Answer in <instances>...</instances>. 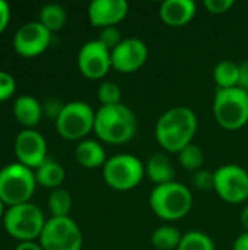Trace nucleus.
<instances>
[{"label": "nucleus", "mask_w": 248, "mask_h": 250, "mask_svg": "<svg viewBox=\"0 0 248 250\" xmlns=\"http://www.w3.org/2000/svg\"><path fill=\"white\" fill-rule=\"evenodd\" d=\"M197 126L196 113L186 105H177L161 114L155 126V138L164 151L178 154L193 144Z\"/></svg>", "instance_id": "f257e3e1"}, {"label": "nucleus", "mask_w": 248, "mask_h": 250, "mask_svg": "<svg viewBox=\"0 0 248 250\" xmlns=\"http://www.w3.org/2000/svg\"><path fill=\"white\" fill-rule=\"evenodd\" d=\"M94 132L98 141L107 145H124L134 138L137 132V119L123 103L101 105L95 113Z\"/></svg>", "instance_id": "f03ea898"}, {"label": "nucleus", "mask_w": 248, "mask_h": 250, "mask_svg": "<svg viewBox=\"0 0 248 250\" xmlns=\"http://www.w3.org/2000/svg\"><path fill=\"white\" fill-rule=\"evenodd\" d=\"M149 207L159 220L174 223L183 220L191 211L193 193L180 182L155 186L149 195Z\"/></svg>", "instance_id": "7ed1b4c3"}, {"label": "nucleus", "mask_w": 248, "mask_h": 250, "mask_svg": "<svg viewBox=\"0 0 248 250\" xmlns=\"http://www.w3.org/2000/svg\"><path fill=\"white\" fill-rule=\"evenodd\" d=\"M212 111L216 123L225 130H240L248 123V92L243 88L218 89Z\"/></svg>", "instance_id": "20e7f679"}, {"label": "nucleus", "mask_w": 248, "mask_h": 250, "mask_svg": "<svg viewBox=\"0 0 248 250\" xmlns=\"http://www.w3.org/2000/svg\"><path fill=\"white\" fill-rule=\"evenodd\" d=\"M35 189L37 180L34 170L20 163L7 164L0 170V199L9 208L31 202Z\"/></svg>", "instance_id": "39448f33"}, {"label": "nucleus", "mask_w": 248, "mask_h": 250, "mask_svg": "<svg viewBox=\"0 0 248 250\" xmlns=\"http://www.w3.org/2000/svg\"><path fill=\"white\" fill-rule=\"evenodd\" d=\"M145 176V164L132 154L113 155L102 167L104 182L115 192H129L136 189Z\"/></svg>", "instance_id": "423d86ee"}, {"label": "nucleus", "mask_w": 248, "mask_h": 250, "mask_svg": "<svg viewBox=\"0 0 248 250\" xmlns=\"http://www.w3.org/2000/svg\"><path fill=\"white\" fill-rule=\"evenodd\" d=\"M45 223L42 211L31 202L10 207L3 217L4 230L9 236L19 240V243L39 239Z\"/></svg>", "instance_id": "0eeeda50"}, {"label": "nucleus", "mask_w": 248, "mask_h": 250, "mask_svg": "<svg viewBox=\"0 0 248 250\" xmlns=\"http://www.w3.org/2000/svg\"><path fill=\"white\" fill-rule=\"evenodd\" d=\"M95 110L85 101H70L63 105L56 119L57 133L66 141H83L94 132Z\"/></svg>", "instance_id": "6e6552de"}, {"label": "nucleus", "mask_w": 248, "mask_h": 250, "mask_svg": "<svg viewBox=\"0 0 248 250\" xmlns=\"http://www.w3.org/2000/svg\"><path fill=\"white\" fill-rule=\"evenodd\" d=\"M44 250H82L83 234L77 223L70 217H51L39 236Z\"/></svg>", "instance_id": "1a4fd4ad"}, {"label": "nucleus", "mask_w": 248, "mask_h": 250, "mask_svg": "<svg viewBox=\"0 0 248 250\" xmlns=\"http://www.w3.org/2000/svg\"><path fill=\"white\" fill-rule=\"evenodd\" d=\"M213 190L227 204H244L248 199V171L232 163L218 167L213 171Z\"/></svg>", "instance_id": "9d476101"}, {"label": "nucleus", "mask_w": 248, "mask_h": 250, "mask_svg": "<svg viewBox=\"0 0 248 250\" xmlns=\"http://www.w3.org/2000/svg\"><path fill=\"white\" fill-rule=\"evenodd\" d=\"M79 72L91 81L104 79L113 69L111 51L105 48L98 40L85 42L77 53Z\"/></svg>", "instance_id": "9b49d317"}, {"label": "nucleus", "mask_w": 248, "mask_h": 250, "mask_svg": "<svg viewBox=\"0 0 248 250\" xmlns=\"http://www.w3.org/2000/svg\"><path fill=\"white\" fill-rule=\"evenodd\" d=\"M51 42V32L39 22L23 23L13 35V50L26 59L42 54Z\"/></svg>", "instance_id": "f8f14e48"}, {"label": "nucleus", "mask_w": 248, "mask_h": 250, "mask_svg": "<svg viewBox=\"0 0 248 250\" xmlns=\"http://www.w3.org/2000/svg\"><path fill=\"white\" fill-rule=\"evenodd\" d=\"M148 57H149V48L146 42L136 37L124 38L111 51L113 69L123 75H129L140 70L146 64Z\"/></svg>", "instance_id": "ddd939ff"}, {"label": "nucleus", "mask_w": 248, "mask_h": 250, "mask_svg": "<svg viewBox=\"0 0 248 250\" xmlns=\"http://www.w3.org/2000/svg\"><path fill=\"white\" fill-rule=\"evenodd\" d=\"M15 155L22 166L37 170L47 157V141L35 129H23L15 138Z\"/></svg>", "instance_id": "4468645a"}, {"label": "nucleus", "mask_w": 248, "mask_h": 250, "mask_svg": "<svg viewBox=\"0 0 248 250\" xmlns=\"http://www.w3.org/2000/svg\"><path fill=\"white\" fill-rule=\"evenodd\" d=\"M129 9L126 0H92L88 6V18L91 25L99 29L118 26L129 15Z\"/></svg>", "instance_id": "2eb2a0df"}, {"label": "nucleus", "mask_w": 248, "mask_h": 250, "mask_svg": "<svg viewBox=\"0 0 248 250\" xmlns=\"http://www.w3.org/2000/svg\"><path fill=\"white\" fill-rule=\"evenodd\" d=\"M197 12L193 0H165L159 6V19L170 28H181L189 25Z\"/></svg>", "instance_id": "dca6fc26"}, {"label": "nucleus", "mask_w": 248, "mask_h": 250, "mask_svg": "<svg viewBox=\"0 0 248 250\" xmlns=\"http://www.w3.org/2000/svg\"><path fill=\"white\" fill-rule=\"evenodd\" d=\"M75 158L80 167L88 170L102 168L108 160L105 148L99 141L95 139H83L77 142L75 148Z\"/></svg>", "instance_id": "f3484780"}, {"label": "nucleus", "mask_w": 248, "mask_h": 250, "mask_svg": "<svg viewBox=\"0 0 248 250\" xmlns=\"http://www.w3.org/2000/svg\"><path fill=\"white\" fill-rule=\"evenodd\" d=\"M42 114L44 108L35 97L19 95L13 103V117L26 129H34L41 122Z\"/></svg>", "instance_id": "a211bd4d"}, {"label": "nucleus", "mask_w": 248, "mask_h": 250, "mask_svg": "<svg viewBox=\"0 0 248 250\" xmlns=\"http://www.w3.org/2000/svg\"><path fill=\"white\" fill-rule=\"evenodd\" d=\"M145 174L155 186L175 182L174 164L165 154H153L149 157L145 163Z\"/></svg>", "instance_id": "6ab92c4d"}, {"label": "nucleus", "mask_w": 248, "mask_h": 250, "mask_svg": "<svg viewBox=\"0 0 248 250\" xmlns=\"http://www.w3.org/2000/svg\"><path fill=\"white\" fill-rule=\"evenodd\" d=\"M34 173H35L37 185H41L51 190L61 188L66 179V171L63 166L51 158H47Z\"/></svg>", "instance_id": "aec40b11"}, {"label": "nucleus", "mask_w": 248, "mask_h": 250, "mask_svg": "<svg viewBox=\"0 0 248 250\" xmlns=\"http://www.w3.org/2000/svg\"><path fill=\"white\" fill-rule=\"evenodd\" d=\"M213 81L218 89L237 88L240 82V64L232 60H222L213 69Z\"/></svg>", "instance_id": "412c9836"}, {"label": "nucleus", "mask_w": 248, "mask_h": 250, "mask_svg": "<svg viewBox=\"0 0 248 250\" xmlns=\"http://www.w3.org/2000/svg\"><path fill=\"white\" fill-rule=\"evenodd\" d=\"M181 237L183 233L177 227L171 224H164L153 230L151 236V243L156 250H177Z\"/></svg>", "instance_id": "4be33fe9"}, {"label": "nucleus", "mask_w": 248, "mask_h": 250, "mask_svg": "<svg viewBox=\"0 0 248 250\" xmlns=\"http://www.w3.org/2000/svg\"><path fill=\"white\" fill-rule=\"evenodd\" d=\"M67 21V15L63 6L56 3H48L41 7L39 10V22L53 34L56 31H60Z\"/></svg>", "instance_id": "5701e85b"}, {"label": "nucleus", "mask_w": 248, "mask_h": 250, "mask_svg": "<svg viewBox=\"0 0 248 250\" xmlns=\"http://www.w3.org/2000/svg\"><path fill=\"white\" fill-rule=\"evenodd\" d=\"M73 207V198L69 190L58 188L51 190L48 198V209L51 217H70V211Z\"/></svg>", "instance_id": "b1692460"}, {"label": "nucleus", "mask_w": 248, "mask_h": 250, "mask_svg": "<svg viewBox=\"0 0 248 250\" xmlns=\"http://www.w3.org/2000/svg\"><path fill=\"white\" fill-rule=\"evenodd\" d=\"M177 250H215V243L205 231L190 230L183 234Z\"/></svg>", "instance_id": "393cba45"}, {"label": "nucleus", "mask_w": 248, "mask_h": 250, "mask_svg": "<svg viewBox=\"0 0 248 250\" xmlns=\"http://www.w3.org/2000/svg\"><path fill=\"white\" fill-rule=\"evenodd\" d=\"M177 155H178V163L184 170L193 171V173L202 170L203 163H205V157H203L202 149L197 145L190 144L184 149H181Z\"/></svg>", "instance_id": "a878e982"}, {"label": "nucleus", "mask_w": 248, "mask_h": 250, "mask_svg": "<svg viewBox=\"0 0 248 250\" xmlns=\"http://www.w3.org/2000/svg\"><path fill=\"white\" fill-rule=\"evenodd\" d=\"M96 97L101 105L121 104V88L113 81H104L98 86Z\"/></svg>", "instance_id": "bb28decb"}, {"label": "nucleus", "mask_w": 248, "mask_h": 250, "mask_svg": "<svg viewBox=\"0 0 248 250\" xmlns=\"http://www.w3.org/2000/svg\"><path fill=\"white\" fill-rule=\"evenodd\" d=\"M96 40H98L105 48H108L110 51H113L124 38L121 37V31L118 29V26H110V28L101 29Z\"/></svg>", "instance_id": "cd10ccee"}, {"label": "nucleus", "mask_w": 248, "mask_h": 250, "mask_svg": "<svg viewBox=\"0 0 248 250\" xmlns=\"http://www.w3.org/2000/svg\"><path fill=\"white\" fill-rule=\"evenodd\" d=\"M193 186L202 192L212 190L213 189V171L202 168V170L193 173Z\"/></svg>", "instance_id": "c85d7f7f"}, {"label": "nucleus", "mask_w": 248, "mask_h": 250, "mask_svg": "<svg viewBox=\"0 0 248 250\" xmlns=\"http://www.w3.org/2000/svg\"><path fill=\"white\" fill-rule=\"evenodd\" d=\"M16 91V82L13 76L7 72L0 70V103L13 97Z\"/></svg>", "instance_id": "c756f323"}, {"label": "nucleus", "mask_w": 248, "mask_h": 250, "mask_svg": "<svg viewBox=\"0 0 248 250\" xmlns=\"http://www.w3.org/2000/svg\"><path fill=\"white\" fill-rule=\"evenodd\" d=\"M234 0H205L203 6L210 15H224L234 7Z\"/></svg>", "instance_id": "7c9ffc66"}, {"label": "nucleus", "mask_w": 248, "mask_h": 250, "mask_svg": "<svg viewBox=\"0 0 248 250\" xmlns=\"http://www.w3.org/2000/svg\"><path fill=\"white\" fill-rule=\"evenodd\" d=\"M9 22H10V6L4 0H0V34L7 28Z\"/></svg>", "instance_id": "2f4dec72"}, {"label": "nucleus", "mask_w": 248, "mask_h": 250, "mask_svg": "<svg viewBox=\"0 0 248 250\" xmlns=\"http://www.w3.org/2000/svg\"><path fill=\"white\" fill-rule=\"evenodd\" d=\"M238 86L248 92V60L240 63V82Z\"/></svg>", "instance_id": "473e14b6"}, {"label": "nucleus", "mask_w": 248, "mask_h": 250, "mask_svg": "<svg viewBox=\"0 0 248 250\" xmlns=\"http://www.w3.org/2000/svg\"><path fill=\"white\" fill-rule=\"evenodd\" d=\"M232 250H248V233L244 231L235 239L232 245Z\"/></svg>", "instance_id": "72a5a7b5"}, {"label": "nucleus", "mask_w": 248, "mask_h": 250, "mask_svg": "<svg viewBox=\"0 0 248 250\" xmlns=\"http://www.w3.org/2000/svg\"><path fill=\"white\" fill-rule=\"evenodd\" d=\"M15 250H44L42 246L39 243H35V242H23V243H19Z\"/></svg>", "instance_id": "f704fd0d"}, {"label": "nucleus", "mask_w": 248, "mask_h": 250, "mask_svg": "<svg viewBox=\"0 0 248 250\" xmlns=\"http://www.w3.org/2000/svg\"><path fill=\"white\" fill-rule=\"evenodd\" d=\"M240 221H241V226H243V229L246 230V233H248V205L241 211Z\"/></svg>", "instance_id": "c9c22d12"}, {"label": "nucleus", "mask_w": 248, "mask_h": 250, "mask_svg": "<svg viewBox=\"0 0 248 250\" xmlns=\"http://www.w3.org/2000/svg\"><path fill=\"white\" fill-rule=\"evenodd\" d=\"M4 207H6V205H4V204H3V201L0 199V218H3V217H4V214H6V212H4Z\"/></svg>", "instance_id": "e433bc0d"}]
</instances>
